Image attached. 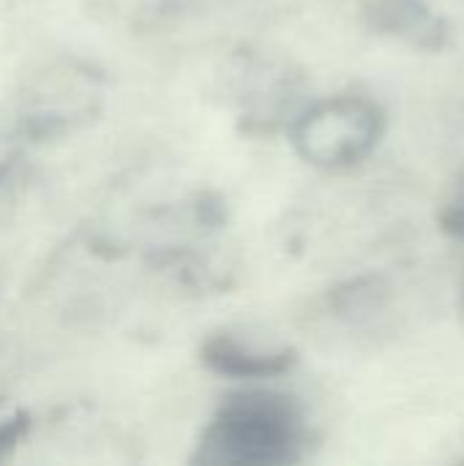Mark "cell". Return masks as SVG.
<instances>
[{
	"label": "cell",
	"mask_w": 464,
	"mask_h": 466,
	"mask_svg": "<svg viewBox=\"0 0 464 466\" xmlns=\"http://www.w3.org/2000/svg\"><path fill=\"white\" fill-rule=\"evenodd\" d=\"M309 442L306 412L293 396L241 390L219 404L191 461L211 466H287L306 456Z\"/></svg>",
	"instance_id": "1"
},
{
	"label": "cell",
	"mask_w": 464,
	"mask_h": 466,
	"mask_svg": "<svg viewBox=\"0 0 464 466\" xmlns=\"http://www.w3.org/2000/svg\"><path fill=\"white\" fill-rule=\"evenodd\" d=\"M386 134L383 106L361 93H339L312 104L290 131L295 153L320 169H350L372 156Z\"/></svg>",
	"instance_id": "2"
},
{
	"label": "cell",
	"mask_w": 464,
	"mask_h": 466,
	"mask_svg": "<svg viewBox=\"0 0 464 466\" xmlns=\"http://www.w3.org/2000/svg\"><path fill=\"white\" fill-rule=\"evenodd\" d=\"M364 22L375 33L399 38L424 52H440L449 41L443 16H438L427 0H364Z\"/></svg>",
	"instance_id": "3"
},
{
	"label": "cell",
	"mask_w": 464,
	"mask_h": 466,
	"mask_svg": "<svg viewBox=\"0 0 464 466\" xmlns=\"http://www.w3.org/2000/svg\"><path fill=\"white\" fill-rule=\"evenodd\" d=\"M200 360L219 377L230 380H271L287 374L298 355L293 350H254L230 333H213L200 350Z\"/></svg>",
	"instance_id": "4"
},
{
	"label": "cell",
	"mask_w": 464,
	"mask_h": 466,
	"mask_svg": "<svg viewBox=\"0 0 464 466\" xmlns=\"http://www.w3.org/2000/svg\"><path fill=\"white\" fill-rule=\"evenodd\" d=\"M438 224L446 235L451 238H464V186L443 205L440 216H438Z\"/></svg>",
	"instance_id": "5"
},
{
	"label": "cell",
	"mask_w": 464,
	"mask_h": 466,
	"mask_svg": "<svg viewBox=\"0 0 464 466\" xmlns=\"http://www.w3.org/2000/svg\"><path fill=\"white\" fill-rule=\"evenodd\" d=\"M25 431H27V418L25 415H14V418L0 423V461L14 451V445L19 442V437Z\"/></svg>",
	"instance_id": "6"
},
{
	"label": "cell",
	"mask_w": 464,
	"mask_h": 466,
	"mask_svg": "<svg viewBox=\"0 0 464 466\" xmlns=\"http://www.w3.org/2000/svg\"><path fill=\"white\" fill-rule=\"evenodd\" d=\"M11 161H14V147H11L8 139H0V177L5 175V169L11 167Z\"/></svg>",
	"instance_id": "7"
},
{
	"label": "cell",
	"mask_w": 464,
	"mask_h": 466,
	"mask_svg": "<svg viewBox=\"0 0 464 466\" xmlns=\"http://www.w3.org/2000/svg\"><path fill=\"white\" fill-rule=\"evenodd\" d=\"M462 309H464V289H462Z\"/></svg>",
	"instance_id": "8"
}]
</instances>
